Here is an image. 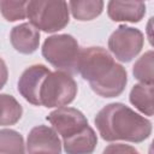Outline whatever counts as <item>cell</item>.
Instances as JSON below:
<instances>
[{
	"label": "cell",
	"instance_id": "cell-1",
	"mask_svg": "<svg viewBox=\"0 0 154 154\" xmlns=\"http://www.w3.org/2000/svg\"><path fill=\"white\" fill-rule=\"evenodd\" d=\"M77 72L89 82L93 91L102 97L119 96L128 83L125 69L102 47L81 49Z\"/></svg>",
	"mask_w": 154,
	"mask_h": 154
},
{
	"label": "cell",
	"instance_id": "cell-2",
	"mask_svg": "<svg viewBox=\"0 0 154 154\" xmlns=\"http://www.w3.org/2000/svg\"><path fill=\"white\" fill-rule=\"evenodd\" d=\"M95 125L105 141L140 143L152 134V123L120 102L106 105L95 116Z\"/></svg>",
	"mask_w": 154,
	"mask_h": 154
},
{
	"label": "cell",
	"instance_id": "cell-3",
	"mask_svg": "<svg viewBox=\"0 0 154 154\" xmlns=\"http://www.w3.org/2000/svg\"><path fill=\"white\" fill-rule=\"evenodd\" d=\"M26 16L30 24L45 32H54L69 24V5L65 1H28Z\"/></svg>",
	"mask_w": 154,
	"mask_h": 154
},
{
	"label": "cell",
	"instance_id": "cell-4",
	"mask_svg": "<svg viewBox=\"0 0 154 154\" xmlns=\"http://www.w3.org/2000/svg\"><path fill=\"white\" fill-rule=\"evenodd\" d=\"M79 52L77 40L67 34L49 36L42 46V55L45 59L59 71L69 75L77 72Z\"/></svg>",
	"mask_w": 154,
	"mask_h": 154
},
{
	"label": "cell",
	"instance_id": "cell-5",
	"mask_svg": "<svg viewBox=\"0 0 154 154\" xmlns=\"http://www.w3.org/2000/svg\"><path fill=\"white\" fill-rule=\"evenodd\" d=\"M77 83L71 75L63 71L49 72L40 88V106L63 107L71 103L77 95Z\"/></svg>",
	"mask_w": 154,
	"mask_h": 154
},
{
	"label": "cell",
	"instance_id": "cell-6",
	"mask_svg": "<svg viewBox=\"0 0 154 154\" xmlns=\"http://www.w3.org/2000/svg\"><path fill=\"white\" fill-rule=\"evenodd\" d=\"M144 43L143 34L131 26L120 25L108 38V48L112 54L123 63L131 61L142 51Z\"/></svg>",
	"mask_w": 154,
	"mask_h": 154
},
{
	"label": "cell",
	"instance_id": "cell-7",
	"mask_svg": "<svg viewBox=\"0 0 154 154\" xmlns=\"http://www.w3.org/2000/svg\"><path fill=\"white\" fill-rule=\"evenodd\" d=\"M47 120L63 140L73 137L89 126L84 114L73 107H59L47 116Z\"/></svg>",
	"mask_w": 154,
	"mask_h": 154
},
{
	"label": "cell",
	"instance_id": "cell-8",
	"mask_svg": "<svg viewBox=\"0 0 154 154\" xmlns=\"http://www.w3.org/2000/svg\"><path fill=\"white\" fill-rule=\"evenodd\" d=\"M26 150L28 154H60V138L55 130L49 126H35L28 135Z\"/></svg>",
	"mask_w": 154,
	"mask_h": 154
},
{
	"label": "cell",
	"instance_id": "cell-9",
	"mask_svg": "<svg viewBox=\"0 0 154 154\" xmlns=\"http://www.w3.org/2000/svg\"><path fill=\"white\" fill-rule=\"evenodd\" d=\"M49 72L45 65H32L24 70L18 81V91L28 102L40 106V88Z\"/></svg>",
	"mask_w": 154,
	"mask_h": 154
},
{
	"label": "cell",
	"instance_id": "cell-10",
	"mask_svg": "<svg viewBox=\"0 0 154 154\" xmlns=\"http://www.w3.org/2000/svg\"><path fill=\"white\" fill-rule=\"evenodd\" d=\"M108 17L114 22H140L146 13L143 1H118L112 0L107 5Z\"/></svg>",
	"mask_w": 154,
	"mask_h": 154
},
{
	"label": "cell",
	"instance_id": "cell-11",
	"mask_svg": "<svg viewBox=\"0 0 154 154\" xmlns=\"http://www.w3.org/2000/svg\"><path fill=\"white\" fill-rule=\"evenodd\" d=\"M10 40L17 52L22 54H31L38 48L40 32L30 23H23L12 29Z\"/></svg>",
	"mask_w": 154,
	"mask_h": 154
},
{
	"label": "cell",
	"instance_id": "cell-12",
	"mask_svg": "<svg viewBox=\"0 0 154 154\" xmlns=\"http://www.w3.org/2000/svg\"><path fill=\"white\" fill-rule=\"evenodd\" d=\"M97 144V137L95 131L88 126L82 132L73 137L63 140L64 150L67 154H90L94 152Z\"/></svg>",
	"mask_w": 154,
	"mask_h": 154
},
{
	"label": "cell",
	"instance_id": "cell-13",
	"mask_svg": "<svg viewBox=\"0 0 154 154\" xmlns=\"http://www.w3.org/2000/svg\"><path fill=\"white\" fill-rule=\"evenodd\" d=\"M72 16L81 22L91 20L101 14L103 10V1L101 0H77L69 4Z\"/></svg>",
	"mask_w": 154,
	"mask_h": 154
},
{
	"label": "cell",
	"instance_id": "cell-14",
	"mask_svg": "<svg viewBox=\"0 0 154 154\" xmlns=\"http://www.w3.org/2000/svg\"><path fill=\"white\" fill-rule=\"evenodd\" d=\"M130 102L146 116H153V85L136 84L130 91Z\"/></svg>",
	"mask_w": 154,
	"mask_h": 154
},
{
	"label": "cell",
	"instance_id": "cell-15",
	"mask_svg": "<svg viewBox=\"0 0 154 154\" xmlns=\"http://www.w3.org/2000/svg\"><path fill=\"white\" fill-rule=\"evenodd\" d=\"M23 114L20 103L8 94H0V125H14Z\"/></svg>",
	"mask_w": 154,
	"mask_h": 154
},
{
	"label": "cell",
	"instance_id": "cell-16",
	"mask_svg": "<svg viewBox=\"0 0 154 154\" xmlns=\"http://www.w3.org/2000/svg\"><path fill=\"white\" fill-rule=\"evenodd\" d=\"M0 154H25L23 136L11 129L0 130Z\"/></svg>",
	"mask_w": 154,
	"mask_h": 154
},
{
	"label": "cell",
	"instance_id": "cell-17",
	"mask_svg": "<svg viewBox=\"0 0 154 154\" xmlns=\"http://www.w3.org/2000/svg\"><path fill=\"white\" fill-rule=\"evenodd\" d=\"M153 52L148 51L134 65V76L142 84L153 85Z\"/></svg>",
	"mask_w": 154,
	"mask_h": 154
},
{
	"label": "cell",
	"instance_id": "cell-18",
	"mask_svg": "<svg viewBox=\"0 0 154 154\" xmlns=\"http://www.w3.org/2000/svg\"><path fill=\"white\" fill-rule=\"evenodd\" d=\"M28 1H0V12L8 22H16L26 17Z\"/></svg>",
	"mask_w": 154,
	"mask_h": 154
},
{
	"label": "cell",
	"instance_id": "cell-19",
	"mask_svg": "<svg viewBox=\"0 0 154 154\" xmlns=\"http://www.w3.org/2000/svg\"><path fill=\"white\" fill-rule=\"evenodd\" d=\"M102 154H140L138 150H136L134 147L129 144L117 143V144H109L107 146Z\"/></svg>",
	"mask_w": 154,
	"mask_h": 154
},
{
	"label": "cell",
	"instance_id": "cell-20",
	"mask_svg": "<svg viewBox=\"0 0 154 154\" xmlns=\"http://www.w3.org/2000/svg\"><path fill=\"white\" fill-rule=\"evenodd\" d=\"M7 77H8V71H7L6 63L0 58V89L6 84Z\"/></svg>",
	"mask_w": 154,
	"mask_h": 154
}]
</instances>
